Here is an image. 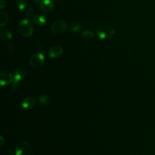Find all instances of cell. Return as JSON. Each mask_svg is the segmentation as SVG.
I'll return each mask as SVG.
<instances>
[{
  "instance_id": "obj_1",
  "label": "cell",
  "mask_w": 155,
  "mask_h": 155,
  "mask_svg": "<svg viewBox=\"0 0 155 155\" xmlns=\"http://www.w3.org/2000/svg\"><path fill=\"white\" fill-rule=\"evenodd\" d=\"M115 33L114 28L108 25H101L96 28L97 36L102 39H111L115 35Z\"/></svg>"
},
{
  "instance_id": "obj_2",
  "label": "cell",
  "mask_w": 155,
  "mask_h": 155,
  "mask_svg": "<svg viewBox=\"0 0 155 155\" xmlns=\"http://www.w3.org/2000/svg\"><path fill=\"white\" fill-rule=\"evenodd\" d=\"M25 68L23 66H20L16 68V70L14 72V74L13 76L12 85L11 87L12 92H15L17 88L19 86V84L25 77Z\"/></svg>"
},
{
  "instance_id": "obj_3",
  "label": "cell",
  "mask_w": 155,
  "mask_h": 155,
  "mask_svg": "<svg viewBox=\"0 0 155 155\" xmlns=\"http://www.w3.org/2000/svg\"><path fill=\"white\" fill-rule=\"evenodd\" d=\"M18 30L20 34L24 37L30 36L33 32V25L28 19H22L19 24Z\"/></svg>"
},
{
  "instance_id": "obj_4",
  "label": "cell",
  "mask_w": 155,
  "mask_h": 155,
  "mask_svg": "<svg viewBox=\"0 0 155 155\" xmlns=\"http://www.w3.org/2000/svg\"><path fill=\"white\" fill-rule=\"evenodd\" d=\"M15 155H33V149L26 141H19L15 147Z\"/></svg>"
},
{
  "instance_id": "obj_5",
  "label": "cell",
  "mask_w": 155,
  "mask_h": 155,
  "mask_svg": "<svg viewBox=\"0 0 155 155\" xmlns=\"http://www.w3.org/2000/svg\"><path fill=\"white\" fill-rule=\"evenodd\" d=\"M45 61L44 56L41 53H36L31 56L29 59L30 65L33 68H38L41 67Z\"/></svg>"
},
{
  "instance_id": "obj_6",
  "label": "cell",
  "mask_w": 155,
  "mask_h": 155,
  "mask_svg": "<svg viewBox=\"0 0 155 155\" xmlns=\"http://www.w3.org/2000/svg\"><path fill=\"white\" fill-rule=\"evenodd\" d=\"M67 24L62 20H58L55 21L51 25V31L56 35L63 33L67 29Z\"/></svg>"
},
{
  "instance_id": "obj_7",
  "label": "cell",
  "mask_w": 155,
  "mask_h": 155,
  "mask_svg": "<svg viewBox=\"0 0 155 155\" xmlns=\"http://www.w3.org/2000/svg\"><path fill=\"white\" fill-rule=\"evenodd\" d=\"M13 81L12 74L7 70H2L0 73V84L2 87L10 84Z\"/></svg>"
},
{
  "instance_id": "obj_8",
  "label": "cell",
  "mask_w": 155,
  "mask_h": 155,
  "mask_svg": "<svg viewBox=\"0 0 155 155\" xmlns=\"http://www.w3.org/2000/svg\"><path fill=\"white\" fill-rule=\"evenodd\" d=\"M36 104V100L32 96H27L23 99L21 102V105L23 108L30 110L33 108Z\"/></svg>"
},
{
  "instance_id": "obj_9",
  "label": "cell",
  "mask_w": 155,
  "mask_h": 155,
  "mask_svg": "<svg viewBox=\"0 0 155 155\" xmlns=\"http://www.w3.org/2000/svg\"><path fill=\"white\" fill-rule=\"evenodd\" d=\"M63 52V48L62 46L56 45L51 47L48 50V56L51 58H56L62 54Z\"/></svg>"
},
{
  "instance_id": "obj_10",
  "label": "cell",
  "mask_w": 155,
  "mask_h": 155,
  "mask_svg": "<svg viewBox=\"0 0 155 155\" xmlns=\"http://www.w3.org/2000/svg\"><path fill=\"white\" fill-rule=\"evenodd\" d=\"M40 7L44 13H50L54 8V4L51 0H42Z\"/></svg>"
},
{
  "instance_id": "obj_11",
  "label": "cell",
  "mask_w": 155,
  "mask_h": 155,
  "mask_svg": "<svg viewBox=\"0 0 155 155\" xmlns=\"http://www.w3.org/2000/svg\"><path fill=\"white\" fill-rule=\"evenodd\" d=\"M33 22L37 25L44 26L47 24V19L42 15L37 14L33 17Z\"/></svg>"
},
{
  "instance_id": "obj_12",
  "label": "cell",
  "mask_w": 155,
  "mask_h": 155,
  "mask_svg": "<svg viewBox=\"0 0 155 155\" xmlns=\"http://www.w3.org/2000/svg\"><path fill=\"white\" fill-rule=\"evenodd\" d=\"M0 36L1 39L5 41H9L12 39V33L8 29L3 28L2 27L0 29Z\"/></svg>"
},
{
  "instance_id": "obj_13",
  "label": "cell",
  "mask_w": 155,
  "mask_h": 155,
  "mask_svg": "<svg viewBox=\"0 0 155 155\" xmlns=\"http://www.w3.org/2000/svg\"><path fill=\"white\" fill-rule=\"evenodd\" d=\"M8 21V15L2 11L0 12V27H2L7 23Z\"/></svg>"
},
{
  "instance_id": "obj_14",
  "label": "cell",
  "mask_w": 155,
  "mask_h": 155,
  "mask_svg": "<svg viewBox=\"0 0 155 155\" xmlns=\"http://www.w3.org/2000/svg\"><path fill=\"white\" fill-rule=\"evenodd\" d=\"M94 33L90 30H84L81 33V36L84 39H87V40L91 39L94 37Z\"/></svg>"
},
{
  "instance_id": "obj_15",
  "label": "cell",
  "mask_w": 155,
  "mask_h": 155,
  "mask_svg": "<svg viewBox=\"0 0 155 155\" xmlns=\"http://www.w3.org/2000/svg\"><path fill=\"white\" fill-rule=\"evenodd\" d=\"M38 100L39 102L43 105H47L50 103L51 99L47 94H42L38 97Z\"/></svg>"
},
{
  "instance_id": "obj_16",
  "label": "cell",
  "mask_w": 155,
  "mask_h": 155,
  "mask_svg": "<svg viewBox=\"0 0 155 155\" xmlns=\"http://www.w3.org/2000/svg\"><path fill=\"white\" fill-rule=\"evenodd\" d=\"M68 27H69V28L73 31H78L81 28V24L76 22H73L70 23L69 24Z\"/></svg>"
},
{
  "instance_id": "obj_17",
  "label": "cell",
  "mask_w": 155,
  "mask_h": 155,
  "mask_svg": "<svg viewBox=\"0 0 155 155\" xmlns=\"http://www.w3.org/2000/svg\"><path fill=\"white\" fill-rule=\"evenodd\" d=\"M27 5V0H18L17 1V7L19 10H24Z\"/></svg>"
},
{
  "instance_id": "obj_18",
  "label": "cell",
  "mask_w": 155,
  "mask_h": 155,
  "mask_svg": "<svg viewBox=\"0 0 155 155\" xmlns=\"http://www.w3.org/2000/svg\"><path fill=\"white\" fill-rule=\"evenodd\" d=\"M33 13V7H29L27 8V11L25 12V16L27 18H30L32 16Z\"/></svg>"
},
{
  "instance_id": "obj_19",
  "label": "cell",
  "mask_w": 155,
  "mask_h": 155,
  "mask_svg": "<svg viewBox=\"0 0 155 155\" xmlns=\"http://www.w3.org/2000/svg\"><path fill=\"white\" fill-rule=\"evenodd\" d=\"M7 48H8V50L10 53H12L14 50V48H15L12 42H9L8 44V46H7Z\"/></svg>"
},
{
  "instance_id": "obj_20",
  "label": "cell",
  "mask_w": 155,
  "mask_h": 155,
  "mask_svg": "<svg viewBox=\"0 0 155 155\" xmlns=\"http://www.w3.org/2000/svg\"><path fill=\"white\" fill-rule=\"evenodd\" d=\"M7 4V0H0V8L1 9L4 8V7H6Z\"/></svg>"
},
{
  "instance_id": "obj_21",
  "label": "cell",
  "mask_w": 155,
  "mask_h": 155,
  "mask_svg": "<svg viewBox=\"0 0 155 155\" xmlns=\"http://www.w3.org/2000/svg\"><path fill=\"white\" fill-rule=\"evenodd\" d=\"M4 143H5V140L3 138V137L1 136L0 137V147H2L3 146V145L4 144Z\"/></svg>"
},
{
  "instance_id": "obj_22",
  "label": "cell",
  "mask_w": 155,
  "mask_h": 155,
  "mask_svg": "<svg viewBox=\"0 0 155 155\" xmlns=\"http://www.w3.org/2000/svg\"><path fill=\"white\" fill-rule=\"evenodd\" d=\"M34 1H35V2L36 3H37V4H40L41 1H40V0H34Z\"/></svg>"
},
{
  "instance_id": "obj_23",
  "label": "cell",
  "mask_w": 155,
  "mask_h": 155,
  "mask_svg": "<svg viewBox=\"0 0 155 155\" xmlns=\"http://www.w3.org/2000/svg\"><path fill=\"white\" fill-rule=\"evenodd\" d=\"M7 155H15L14 154H13L11 151H10V153H7Z\"/></svg>"
},
{
  "instance_id": "obj_24",
  "label": "cell",
  "mask_w": 155,
  "mask_h": 155,
  "mask_svg": "<svg viewBox=\"0 0 155 155\" xmlns=\"http://www.w3.org/2000/svg\"><path fill=\"white\" fill-rule=\"evenodd\" d=\"M56 1H62V0H56Z\"/></svg>"
}]
</instances>
